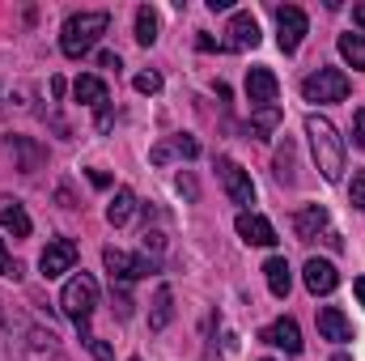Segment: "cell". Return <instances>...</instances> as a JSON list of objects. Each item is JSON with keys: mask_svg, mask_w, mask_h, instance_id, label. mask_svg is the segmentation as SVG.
Listing matches in <instances>:
<instances>
[{"mask_svg": "<svg viewBox=\"0 0 365 361\" xmlns=\"http://www.w3.org/2000/svg\"><path fill=\"white\" fill-rule=\"evenodd\" d=\"M110 30V13H73L68 21H64V30H60V51L68 56V60H81V56H90L93 47H98V39Z\"/></svg>", "mask_w": 365, "mask_h": 361, "instance_id": "obj_2", "label": "cell"}, {"mask_svg": "<svg viewBox=\"0 0 365 361\" xmlns=\"http://www.w3.org/2000/svg\"><path fill=\"white\" fill-rule=\"evenodd\" d=\"M170 319H175V293H170V285H158L153 310H149V327L162 332V327H170Z\"/></svg>", "mask_w": 365, "mask_h": 361, "instance_id": "obj_19", "label": "cell"}, {"mask_svg": "<svg viewBox=\"0 0 365 361\" xmlns=\"http://www.w3.org/2000/svg\"><path fill=\"white\" fill-rule=\"evenodd\" d=\"M73 268H77V243L73 238H51L47 251L38 255V272L47 280H56V276H64V272H73Z\"/></svg>", "mask_w": 365, "mask_h": 361, "instance_id": "obj_8", "label": "cell"}, {"mask_svg": "<svg viewBox=\"0 0 365 361\" xmlns=\"http://www.w3.org/2000/svg\"><path fill=\"white\" fill-rule=\"evenodd\" d=\"M9 149H13V153H17V162H21V175H34V171L47 162V149H43V145H34L30 136H13V141H9Z\"/></svg>", "mask_w": 365, "mask_h": 361, "instance_id": "obj_17", "label": "cell"}, {"mask_svg": "<svg viewBox=\"0 0 365 361\" xmlns=\"http://www.w3.org/2000/svg\"><path fill=\"white\" fill-rule=\"evenodd\" d=\"M349 200H353V208H365V171L353 175V187H349Z\"/></svg>", "mask_w": 365, "mask_h": 361, "instance_id": "obj_29", "label": "cell"}, {"mask_svg": "<svg viewBox=\"0 0 365 361\" xmlns=\"http://www.w3.org/2000/svg\"><path fill=\"white\" fill-rule=\"evenodd\" d=\"M132 361H140V357H132Z\"/></svg>", "mask_w": 365, "mask_h": 361, "instance_id": "obj_42", "label": "cell"}, {"mask_svg": "<svg viewBox=\"0 0 365 361\" xmlns=\"http://www.w3.org/2000/svg\"><path fill=\"white\" fill-rule=\"evenodd\" d=\"M195 47H200V51H225V43H221V39H212V34H200V39H195Z\"/></svg>", "mask_w": 365, "mask_h": 361, "instance_id": "obj_32", "label": "cell"}, {"mask_svg": "<svg viewBox=\"0 0 365 361\" xmlns=\"http://www.w3.org/2000/svg\"><path fill=\"white\" fill-rule=\"evenodd\" d=\"M276 123H280V106H259V111L251 115V136H255V141H268L276 132Z\"/></svg>", "mask_w": 365, "mask_h": 361, "instance_id": "obj_23", "label": "cell"}, {"mask_svg": "<svg viewBox=\"0 0 365 361\" xmlns=\"http://www.w3.org/2000/svg\"><path fill=\"white\" fill-rule=\"evenodd\" d=\"M60 306H64V315L77 323V332H81V340H86V336H90L93 306H98V280H93L90 272H77V276L64 285V293H60Z\"/></svg>", "mask_w": 365, "mask_h": 361, "instance_id": "obj_3", "label": "cell"}, {"mask_svg": "<svg viewBox=\"0 0 365 361\" xmlns=\"http://www.w3.org/2000/svg\"><path fill=\"white\" fill-rule=\"evenodd\" d=\"M132 86H136V93H158L162 90V77H158V73H140Z\"/></svg>", "mask_w": 365, "mask_h": 361, "instance_id": "obj_28", "label": "cell"}, {"mask_svg": "<svg viewBox=\"0 0 365 361\" xmlns=\"http://www.w3.org/2000/svg\"><path fill=\"white\" fill-rule=\"evenodd\" d=\"M90 183H93V187H102V191H106V187H110V179H106V175H102V171H90Z\"/></svg>", "mask_w": 365, "mask_h": 361, "instance_id": "obj_37", "label": "cell"}, {"mask_svg": "<svg viewBox=\"0 0 365 361\" xmlns=\"http://www.w3.org/2000/svg\"><path fill=\"white\" fill-rule=\"evenodd\" d=\"M225 34H230L225 51H251V47H259V21H255V13H234Z\"/></svg>", "mask_w": 365, "mask_h": 361, "instance_id": "obj_9", "label": "cell"}, {"mask_svg": "<svg viewBox=\"0 0 365 361\" xmlns=\"http://www.w3.org/2000/svg\"><path fill=\"white\" fill-rule=\"evenodd\" d=\"M102 264L110 272V285H132V280H145V276H153V272L162 268L153 255H128L119 247H106L102 251Z\"/></svg>", "mask_w": 365, "mask_h": 361, "instance_id": "obj_4", "label": "cell"}, {"mask_svg": "<svg viewBox=\"0 0 365 361\" xmlns=\"http://www.w3.org/2000/svg\"><path fill=\"white\" fill-rule=\"evenodd\" d=\"M340 56L353 68H365V34H340Z\"/></svg>", "mask_w": 365, "mask_h": 361, "instance_id": "obj_24", "label": "cell"}, {"mask_svg": "<svg viewBox=\"0 0 365 361\" xmlns=\"http://www.w3.org/2000/svg\"><path fill=\"white\" fill-rule=\"evenodd\" d=\"M276 93H280V81H276L272 68H251L247 73V98L255 106H276Z\"/></svg>", "mask_w": 365, "mask_h": 361, "instance_id": "obj_14", "label": "cell"}, {"mask_svg": "<svg viewBox=\"0 0 365 361\" xmlns=\"http://www.w3.org/2000/svg\"><path fill=\"white\" fill-rule=\"evenodd\" d=\"M259 340L264 345H276V349H284L289 357H297L302 353V332H297V319H276V323H268L264 332H259Z\"/></svg>", "mask_w": 365, "mask_h": 361, "instance_id": "obj_12", "label": "cell"}, {"mask_svg": "<svg viewBox=\"0 0 365 361\" xmlns=\"http://www.w3.org/2000/svg\"><path fill=\"white\" fill-rule=\"evenodd\" d=\"M170 149H175L179 158H200V141H195V136H187V132L170 141Z\"/></svg>", "mask_w": 365, "mask_h": 361, "instance_id": "obj_27", "label": "cell"}, {"mask_svg": "<svg viewBox=\"0 0 365 361\" xmlns=\"http://www.w3.org/2000/svg\"><path fill=\"white\" fill-rule=\"evenodd\" d=\"M331 361H353V357H344V353H336V357H331Z\"/></svg>", "mask_w": 365, "mask_h": 361, "instance_id": "obj_40", "label": "cell"}, {"mask_svg": "<svg viewBox=\"0 0 365 361\" xmlns=\"http://www.w3.org/2000/svg\"><path fill=\"white\" fill-rule=\"evenodd\" d=\"M179 191H182V195H191V200H195V183L187 179V175H179Z\"/></svg>", "mask_w": 365, "mask_h": 361, "instance_id": "obj_36", "label": "cell"}, {"mask_svg": "<svg viewBox=\"0 0 365 361\" xmlns=\"http://www.w3.org/2000/svg\"><path fill=\"white\" fill-rule=\"evenodd\" d=\"M297 175H293V145L284 141L280 149H276V183H293Z\"/></svg>", "mask_w": 365, "mask_h": 361, "instance_id": "obj_25", "label": "cell"}, {"mask_svg": "<svg viewBox=\"0 0 365 361\" xmlns=\"http://www.w3.org/2000/svg\"><path fill=\"white\" fill-rule=\"evenodd\" d=\"M0 230H9L13 238H30V213L21 208V200L0 195Z\"/></svg>", "mask_w": 365, "mask_h": 361, "instance_id": "obj_16", "label": "cell"}, {"mask_svg": "<svg viewBox=\"0 0 365 361\" xmlns=\"http://www.w3.org/2000/svg\"><path fill=\"white\" fill-rule=\"evenodd\" d=\"M302 98L306 102H344L349 98V77L340 68H319L302 81Z\"/></svg>", "mask_w": 365, "mask_h": 361, "instance_id": "obj_5", "label": "cell"}, {"mask_svg": "<svg viewBox=\"0 0 365 361\" xmlns=\"http://www.w3.org/2000/svg\"><path fill=\"white\" fill-rule=\"evenodd\" d=\"M306 136H310L319 175L327 183H340L344 179V141H340V128L327 115H306Z\"/></svg>", "mask_w": 365, "mask_h": 361, "instance_id": "obj_1", "label": "cell"}, {"mask_svg": "<svg viewBox=\"0 0 365 361\" xmlns=\"http://www.w3.org/2000/svg\"><path fill=\"white\" fill-rule=\"evenodd\" d=\"M0 319H4V302H0Z\"/></svg>", "mask_w": 365, "mask_h": 361, "instance_id": "obj_41", "label": "cell"}, {"mask_svg": "<svg viewBox=\"0 0 365 361\" xmlns=\"http://www.w3.org/2000/svg\"><path fill=\"white\" fill-rule=\"evenodd\" d=\"M238 238L247 247H276V225L259 213H238Z\"/></svg>", "mask_w": 365, "mask_h": 361, "instance_id": "obj_11", "label": "cell"}, {"mask_svg": "<svg viewBox=\"0 0 365 361\" xmlns=\"http://www.w3.org/2000/svg\"><path fill=\"white\" fill-rule=\"evenodd\" d=\"M302 280H306V289H310L314 298H327V293L340 285V272H336V264H331V260H306Z\"/></svg>", "mask_w": 365, "mask_h": 361, "instance_id": "obj_13", "label": "cell"}, {"mask_svg": "<svg viewBox=\"0 0 365 361\" xmlns=\"http://www.w3.org/2000/svg\"><path fill=\"white\" fill-rule=\"evenodd\" d=\"M319 336L331 340V345H349V340H353V323L344 319L340 306H323V310H319Z\"/></svg>", "mask_w": 365, "mask_h": 361, "instance_id": "obj_15", "label": "cell"}, {"mask_svg": "<svg viewBox=\"0 0 365 361\" xmlns=\"http://www.w3.org/2000/svg\"><path fill=\"white\" fill-rule=\"evenodd\" d=\"M136 43H140V47H153V43H158V13H153L149 4L136 9Z\"/></svg>", "mask_w": 365, "mask_h": 361, "instance_id": "obj_22", "label": "cell"}, {"mask_svg": "<svg viewBox=\"0 0 365 361\" xmlns=\"http://www.w3.org/2000/svg\"><path fill=\"white\" fill-rule=\"evenodd\" d=\"M86 349H90L98 361H110V345H106V340H98V336H86Z\"/></svg>", "mask_w": 365, "mask_h": 361, "instance_id": "obj_31", "label": "cell"}, {"mask_svg": "<svg viewBox=\"0 0 365 361\" xmlns=\"http://www.w3.org/2000/svg\"><path fill=\"white\" fill-rule=\"evenodd\" d=\"M353 136H357V145L365 149V106L357 111V119H353Z\"/></svg>", "mask_w": 365, "mask_h": 361, "instance_id": "obj_34", "label": "cell"}, {"mask_svg": "<svg viewBox=\"0 0 365 361\" xmlns=\"http://www.w3.org/2000/svg\"><path fill=\"white\" fill-rule=\"evenodd\" d=\"M132 213H136V195H132V187H119V191L110 195V204H106V221H110V225H128Z\"/></svg>", "mask_w": 365, "mask_h": 361, "instance_id": "obj_21", "label": "cell"}, {"mask_svg": "<svg viewBox=\"0 0 365 361\" xmlns=\"http://www.w3.org/2000/svg\"><path fill=\"white\" fill-rule=\"evenodd\" d=\"M264 276H268V289H272L276 298H289V289H293V268H289L284 255H272V260L264 264Z\"/></svg>", "mask_w": 365, "mask_h": 361, "instance_id": "obj_18", "label": "cell"}, {"mask_svg": "<svg viewBox=\"0 0 365 361\" xmlns=\"http://www.w3.org/2000/svg\"><path fill=\"white\" fill-rule=\"evenodd\" d=\"M73 98H77V102H86V106H98V111L110 102L106 81H98V77H77V81H73Z\"/></svg>", "mask_w": 365, "mask_h": 361, "instance_id": "obj_20", "label": "cell"}, {"mask_svg": "<svg viewBox=\"0 0 365 361\" xmlns=\"http://www.w3.org/2000/svg\"><path fill=\"white\" fill-rule=\"evenodd\" d=\"M140 243H145V251H153V260H158V255H162V247H166L162 230H145V238H140Z\"/></svg>", "mask_w": 365, "mask_h": 361, "instance_id": "obj_30", "label": "cell"}, {"mask_svg": "<svg viewBox=\"0 0 365 361\" xmlns=\"http://www.w3.org/2000/svg\"><path fill=\"white\" fill-rule=\"evenodd\" d=\"M217 175H221L225 195H230L242 213H251V204H255V183H251V175H247L234 158H217Z\"/></svg>", "mask_w": 365, "mask_h": 361, "instance_id": "obj_6", "label": "cell"}, {"mask_svg": "<svg viewBox=\"0 0 365 361\" xmlns=\"http://www.w3.org/2000/svg\"><path fill=\"white\" fill-rule=\"evenodd\" d=\"M0 276L4 280H21V264L9 255V247H4V238H0Z\"/></svg>", "mask_w": 365, "mask_h": 361, "instance_id": "obj_26", "label": "cell"}, {"mask_svg": "<svg viewBox=\"0 0 365 361\" xmlns=\"http://www.w3.org/2000/svg\"><path fill=\"white\" fill-rule=\"evenodd\" d=\"M353 293L361 298V306H365V276H357V280H353Z\"/></svg>", "mask_w": 365, "mask_h": 361, "instance_id": "obj_39", "label": "cell"}, {"mask_svg": "<svg viewBox=\"0 0 365 361\" xmlns=\"http://www.w3.org/2000/svg\"><path fill=\"white\" fill-rule=\"evenodd\" d=\"M353 21L365 30V4H353Z\"/></svg>", "mask_w": 365, "mask_h": 361, "instance_id": "obj_38", "label": "cell"}, {"mask_svg": "<svg viewBox=\"0 0 365 361\" xmlns=\"http://www.w3.org/2000/svg\"><path fill=\"white\" fill-rule=\"evenodd\" d=\"M306 30H310V21H306V13L297 4H276V43H280L284 56H293L302 47Z\"/></svg>", "mask_w": 365, "mask_h": 361, "instance_id": "obj_7", "label": "cell"}, {"mask_svg": "<svg viewBox=\"0 0 365 361\" xmlns=\"http://www.w3.org/2000/svg\"><path fill=\"white\" fill-rule=\"evenodd\" d=\"M149 158H153V166H166V162L175 158V149H170V145H158V149H153Z\"/></svg>", "mask_w": 365, "mask_h": 361, "instance_id": "obj_33", "label": "cell"}, {"mask_svg": "<svg viewBox=\"0 0 365 361\" xmlns=\"http://www.w3.org/2000/svg\"><path fill=\"white\" fill-rule=\"evenodd\" d=\"M98 64H102V68H115V73L123 68V60H119L115 51H102V56H98Z\"/></svg>", "mask_w": 365, "mask_h": 361, "instance_id": "obj_35", "label": "cell"}, {"mask_svg": "<svg viewBox=\"0 0 365 361\" xmlns=\"http://www.w3.org/2000/svg\"><path fill=\"white\" fill-rule=\"evenodd\" d=\"M327 230H331V217H327L323 204H306V208L293 213V234H297L302 243H314V238L327 234Z\"/></svg>", "mask_w": 365, "mask_h": 361, "instance_id": "obj_10", "label": "cell"}]
</instances>
